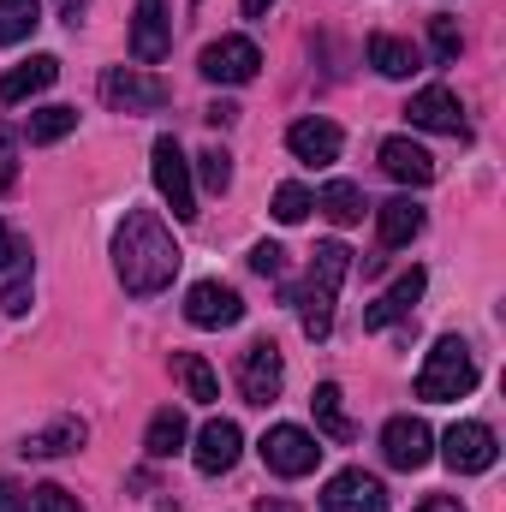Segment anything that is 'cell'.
<instances>
[{
  "instance_id": "ba28073f",
  "label": "cell",
  "mask_w": 506,
  "mask_h": 512,
  "mask_svg": "<svg viewBox=\"0 0 506 512\" xmlns=\"http://www.w3.org/2000/svg\"><path fill=\"white\" fill-rule=\"evenodd\" d=\"M197 72L209 78V84H251L256 72H262V48H256L251 36H221V42H209L203 54H197Z\"/></svg>"
},
{
  "instance_id": "44dd1931",
  "label": "cell",
  "mask_w": 506,
  "mask_h": 512,
  "mask_svg": "<svg viewBox=\"0 0 506 512\" xmlns=\"http://www.w3.org/2000/svg\"><path fill=\"white\" fill-rule=\"evenodd\" d=\"M423 233V209L411 203V197H387L376 209V239H381V251H399V245H411Z\"/></svg>"
},
{
  "instance_id": "9a60e30c",
  "label": "cell",
  "mask_w": 506,
  "mask_h": 512,
  "mask_svg": "<svg viewBox=\"0 0 506 512\" xmlns=\"http://www.w3.org/2000/svg\"><path fill=\"white\" fill-rule=\"evenodd\" d=\"M405 114H411V126L423 131H441V137H465V108H459V96L453 90H417L411 102H405Z\"/></svg>"
},
{
  "instance_id": "6da1fadb",
  "label": "cell",
  "mask_w": 506,
  "mask_h": 512,
  "mask_svg": "<svg viewBox=\"0 0 506 512\" xmlns=\"http://www.w3.org/2000/svg\"><path fill=\"white\" fill-rule=\"evenodd\" d=\"M179 262L185 256H179L167 221L155 209H131L126 221H120V233H114V274H120V286H126L131 298L167 292L173 274H179Z\"/></svg>"
},
{
  "instance_id": "f35d334b",
  "label": "cell",
  "mask_w": 506,
  "mask_h": 512,
  "mask_svg": "<svg viewBox=\"0 0 506 512\" xmlns=\"http://www.w3.org/2000/svg\"><path fill=\"white\" fill-rule=\"evenodd\" d=\"M54 6H60V18H66V24H78V18H84V6H90V0H54Z\"/></svg>"
},
{
  "instance_id": "ffe728a7",
  "label": "cell",
  "mask_w": 506,
  "mask_h": 512,
  "mask_svg": "<svg viewBox=\"0 0 506 512\" xmlns=\"http://www.w3.org/2000/svg\"><path fill=\"white\" fill-rule=\"evenodd\" d=\"M54 78H60V60H54V54H30L24 66H12V72L0 78V108H12V102H24V96H42Z\"/></svg>"
},
{
  "instance_id": "484cf974",
  "label": "cell",
  "mask_w": 506,
  "mask_h": 512,
  "mask_svg": "<svg viewBox=\"0 0 506 512\" xmlns=\"http://www.w3.org/2000/svg\"><path fill=\"white\" fill-rule=\"evenodd\" d=\"M42 24V0H0V48L30 42Z\"/></svg>"
},
{
  "instance_id": "52a82bcc",
  "label": "cell",
  "mask_w": 506,
  "mask_h": 512,
  "mask_svg": "<svg viewBox=\"0 0 506 512\" xmlns=\"http://www.w3.org/2000/svg\"><path fill=\"white\" fill-rule=\"evenodd\" d=\"M441 459H447L453 477H483V471L501 459V441H495L489 423H453V429L441 435Z\"/></svg>"
},
{
  "instance_id": "7a4b0ae2",
  "label": "cell",
  "mask_w": 506,
  "mask_h": 512,
  "mask_svg": "<svg viewBox=\"0 0 506 512\" xmlns=\"http://www.w3.org/2000/svg\"><path fill=\"white\" fill-rule=\"evenodd\" d=\"M346 274H352V251H346L340 239H322V245L310 251L304 286L286 292V298L298 304V322H304L310 340H328V328H334V298H340V280H346Z\"/></svg>"
},
{
  "instance_id": "ab89813d",
  "label": "cell",
  "mask_w": 506,
  "mask_h": 512,
  "mask_svg": "<svg viewBox=\"0 0 506 512\" xmlns=\"http://www.w3.org/2000/svg\"><path fill=\"white\" fill-rule=\"evenodd\" d=\"M256 512H298V507H292V501H274V495H262V501H256Z\"/></svg>"
},
{
  "instance_id": "836d02e7",
  "label": "cell",
  "mask_w": 506,
  "mask_h": 512,
  "mask_svg": "<svg viewBox=\"0 0 506 512\" xmlns=\"http://www.w3.org/2000/svg\"><path fill=\"white\" fill-rule=\"evenodd\" d=\"M251 268H256V274H262V280H274V274H280V268H286V251H280V245H268V239H262V245H256V251H251Z\"/></svg>"
},
{
  "instance_id": "d4e9b609",
  "label": "cell",
  "mask_w": 506,
  "mask_h": 512,
  "mask_svg": "<svg viewBox=\"0 0 506 512\" xmlns=\"http://www.w3.org/2000/svg\"><path fill=\"white\" fill-rule=\"evenodd\" d=\"M316 209H322L334 227H358V221H364V191H358L352 179H334V185L316 197Z\"/></svg>"
},
{
  "instance_id": "60d3db41",
  "label": "cell",
  "mask_w": 506,
  "mask_h": 512,
  "mask_svg": "<svg viewBox=\"0 0 506 512\" xmlns=\"http://www.w3.org/2000/svg\"><path fill=\"white\" fill-rule=\"evenodd\" d=\"M268 6H274V0H239V12H245V18H262Z\"/></svg>"
},
{
  "instance_id": "2e32d148",
  "label": "cell",
  "mask_w": 506,
  "mask_h": 512,
  "mask_svg": "<svg viewBox=\"0 0 506 512\" xmlns=\"http://www.w3.org/2000/svg\"><path fill=\"white\" fill-rule=\"evenodd\" d=\"M381 173L399 179V185H411V191H423L435 179V155L423 143H411V137H387L381 143Z\"/></svg>"
},
{
  "instance_id": "f1b7e54d",
  "label": "cell",
  "mask_w": 506,
  "mask_h": 512,
  "mask_svg": "<svg viewBox=\"0 0 506 512\" xmlns=\"http://www.w3.org/2000/svg\"><path fill=\"white\" fill-rule=\"evenodd\" d=\"M310 209H316V197H310L304 185H280V191H274V221H280V227H298Z\"/></svg>"
},
{
  "instance_id": "603a6c76",
  "label": "cell",
  "mask_w": 506,
  "mask_h": 512,
  "mask_svg": "<svg viewBox=\"0 0 506 512\" xmlns=\"http://www.w3.org/2000/svg\"><path fill=\"white\" fill-rule=\"evenodd\" d=\"M185 441H191V429H185V417L167 405V411H155V417H149L143 453H149V459H173V453H185Z\"/></svg>"
},
{
  "instance_id": "4dcf8cb0",
  "label": "cell",
  "mask_w": 506,
  "mask_h": 512,
  "mask_svg": "<svg viewBox=\"0 0 506 512\" xmlns=\"http://www.w3.org/2000/svg\"><path fill=\"white\" fill-rule=\"evenodd\" d=\"M0 310H6V316H24V310H30V262L12 268V280H6V292H0Z\"/></svg>"
},
{
  "instance_id": "7402d4cb",
  "label": "cell",
  "mask_w": 506,
  "mask_h": 512,
  "mask_svg": "<svg viewBox=\"0 0 506 512\" xmlns=\"http://www.w3.org/2000/svg\"><path fill=\"white\" fill-rule=\"evenodd\" d=\"M370 66H376L381 78H411V72H423V54H417L411 42L376 30V36H370Z\"/></svg>"
},
{
  "instance_id": "8d00e7d4",
  "label": "cell",
  "mask_w": 506,
  "mask_h": 512,
  "mask_svg": "<svg viewBox=\"0 0 506 512\" xmlns=\"http://www.w3.org/2000/svg\"><path fill=\"white\" fill-rule=\"evenodd\" d=\"M203 120H209V126H233V120H239V108H233V102H209V114H203Z\"/></svg>"
},
{
  "instance_id": "277c9868",
  "label": "cell",
  "mask_w": 506,
  "mask_h": 512,
  "mask_svg": "<svg viewBox=\"0 0 506 512\" xmlns=\"http://www.w3.org/2000/svg\"><path fill=\"white\" fill-rule=\"evenodd\" d=\"M102 102L114 114H155V108L173 102V84L155 78V72H143V66H108L102 72Z\"/></svg>"
},
{
  "instance_id": "4fadbf2b",
  "label": "cell",
  "mask_w": 506,
  "mask_h": 512,
  "mask_svg": "<svg viewBox=\"0 0 506 512\" xmlns=\"http://www.w3.org/2000/svg\"><path fill=\"white\" fill-rule=\"evenodd\" d=\"M322 512H387V489H381V477L358 471V465L334 471L322 489Z\"/></svg>"
},
{
  "instance_id": "3957f363",
  "label": "cell",
  "mask_w": 506,
  "mask_h": 512,
  "mask_svg": "<svg viewBox=\"0 0 506 512\" xmlns=\"http://www.w3.org/2000/svg\"><path fill=\"white\" fill-rule=\"evenodd\" d=\"M477 387V358L459 334H441L417 370V399H465Z\"/></svg>"
},
{
  "instance_id": "4316f807",
  "label": "cell",
  "mask_w": 506,
  "mask_h": 512,
  "mask_svg": "<svg viewBox=\"0 0 506 512\" xmlns=\"http://www.w3.org/2000/svg\"><path fill=\"white\" fill-rule=\"evenodd\" d=\"M310 411H316V429L328 441H352V423H346V405H340V382H322L310 393Z\"/></svg>"
},
{
  "instance_id": "7c38bea8",
  "label": "cell",
  "mask_w": 506,
  "mask_h": 512,
  "mask_svg": "<svg viewBox=\"0 0 506 512\" xmlns=\"http://www.w3.org/2000/svg\"><path fill=\"white\" fill-rule=\"evenodd\" d=\"M185 322L191 328H239L245 322V298L221 280H197L185 292Z\"/></svg>"
},
{
  "instance_id": "f546056e",
  "label": "cell",
  "mask_w": 506,
  "mask_h": 512,
  "mask_svg": "<svg viewBox=\"0 0 506 512\" xmlns=\"http://www.w3.org/2000/svg\"><path fill=\"white\" fill-rule=\"evenodd\" d=\"M197 179H203L209 191H227V185H233V155H227V149H203V155H197Z\"/></svg>"
},
{
  "instance_id": "8992f818",
  "label": "cell",
  "mask_w": 506,
  "mask_h": 512,
  "mask_svg": "<svg viewBox=\"0 0 506 512\" xmlns=\"http://www.w3.org/2000/svg\"><path fill=\"white\" fill-rule=\"evenodd\" d=\"M262 465L274 471V477H310L316 465H322V447H316V435L310 429H298V423H274L268 435H262Z\"/></svg>"
},
{
  "instance_id": "ac0fdd59",
  "label": "cell",
  "mask_w": 506,
  "mask_h": 512,
  "mask_svg": "<svg viewBox=\"0 0 506 512\" xmlns=\"http://www.w3.org/2000/svg\"><path fill=\"white\" fill-rule=\"evenodd\" d=\"M417 298H423V268H411V274H399L387 292H381L376 304L364 310V328L381 334V328H393V322H405L411 310H417Z\"/></svg>"
},
{
  "instance_id": "d6986e66",
  "label": "cell",
  "mask_w": 506,
  "mask_h": 512,
  "mask_svg": "<svg viewBox=\"0 0 506 512\" xmlns=\"http://www.w3.org/2000/svg\"><path fill=\"white\" fill-rule=\"evenodd\" d=\"M90 441V423L84 417H54L48 429H36V435H24V459H60V453H78Z\"/></svg>"
},
{
  "instance_id": "83f0119b",
  "label": "cell",
  "mask_w": 506,
  "mask_h": 512,
  "mask_svg": "<svg viewBox=\"0 0 506 512\" xmlns=\"http://www.w3.org/2000/svg\"><path fill=\"white\" fill-rule=\"evenodd\" d=\"M72 131H78V108H42V114H30L24 137H30V143H60V137H72Z\"/></svg>"
},
{
  "instance_id": "d6a6232c",
  "label": "cell",
  "mask_w": 506,
  "mask_h": 512,
  "mask_svg": "<svg viewBox=\"0 0 506 512\" xmlns=\"http://www.w3.org/2000/svg\"><path fill=\"white\" fill-rule=\"evenodd\" d=\"M30 495H36V512H84L60 483H42V489H30Z\"/></svg>"
},
{
  "instance_id": "5bb4252c",
  "label": "cell",
  "mask_w": 506,
  "mask_h": 512,
  "mask_svg": "<svg viewBox=\"0 0 506 512\" xmlns=\"http://www.w3.org/2000/svg\"><path fill=\"white\" fill-rule=\"evenodd\" d=\"M239 447H245L239 423H233V417H209V423L197 429L191 459H197V471H203V477H227V471L239 465Z\"/></svg>"
},
{
  "instance_id": "30bf717a",
  "label": "cell",
  "mask_w": 506,
  "mask_h": 512,
  "mask_svg": "<svg viewBox=\"0 0 506 512\" xmlns=\"http://www.w3.org/2000/svg\"><path fill=\"white\" fill-rule=\"evenodd\" d=\"M167 54H173V6L167 0H137V12H131V60L161 66Z\"/></svg>"
},
{
  "instance_id": "9c48e42d",
  "label": "cell",
  "mask_w": 506,
  "mask_h": 512,
  "mask_svg": "<svg viewBox=\"0 0 506 512\" xmlns=\"http://www.w3.org/2000/svg\"><path fill=\"white\" fill-rule=\"evenodd\" d=\"M280 387H286V358H280V346H274V340H251L245 358H239V393H245V405H274Z\"/></svg>"
},
{
  "instance_id": "d590c367",
  "label": "cell",
  "mask_w": 506,
  "mask_h": 512,
  "mask_svg": "<svg viewBox=\"0 0 506 512\" xmlns=\"http://www.w3.org/2000/svg\"><path fill=\"white\" fill-rule=\"evenodd\" d=\"M0 512H30V495L18 483H6V477H0Z\"/></svg>"
},
{
  "instance_id": "e575fe53",
  "label": "cell",
  "mask_w": 506,
  "mask_h": 512,
  "mask_svg": "<svg viewBox=\"0 0 506 512\" xmlns=\"http://www.w3.org/2000/svg\"><path fill=\"white\" fill-rule=\"evenodd\" d=\"M18 262H30V245H24V239L0 221V268H18Z\"/></svg>"
},
{
  "instance_id": "74e56055",
  "label": "cell",
  "mask_w": 506,
  "mask_h": 512,
  "mask_svg": "<svg viewBox=\"0 0 506 512\" xmlns=\"http://www.w3.org/2000/svg\"><path fill=\"white\" fill-rule=\"evenodd\" d=\"M417 512H465V507H459L453 495H429V501H423V507H417Z\"/></svg>"
},
{
  "instance_id": "5b68a950",
  "label": "cell",
  "mask_w": 506,
  "mask_h": 512,
  "mask_svg": "<svg viewBox=\"0 0 506 512\" xmlns=\"http://www.w3.org/2000/svg\"><path fill=\"white\" fill-rule=\"evenodd\" d=\"M149 173H155V191L167 197L173 221H191V215H197V185H191V161H185L179 137H155V149H149Z\"/></svg>"
},
{
  "instance_id": "8fae6325",
  "label": "cell",
  "mask_w": 506,
  "mask_h": 512,
  "mask_svg": "<svg viewBox=\"0 0 506 512\" xmlns=\"http://www.w3.org/2000/svg\"><path fill=\"white\" fill-rule=\"evenodd\" d=\"M381 459H387L393 471H423V465L435 459L429 423H423V417H387V429H381Z\"/></svg>"
},
{
  "instance_id": "cb8c5ba5",
  "label": "cell",
  "mask_w": 506,
  "mask_h": 512,
  "mask_svg": "<svg viewBox=\"0 0 506 512\" xmlns=\"http://www.w3.org/2000/svg\"><path fill=\"white\" fill-rule=\"evenodd\" d=\"M173 376H179V387H185V399H197V405H215V399H221L215 370H209L197 352H173Z\"/></svg>"
},
{
  "instance_id": "e0dca14e",
  "label": "cell",
  "mask_w": 506,
  "mask_h": 512,
  "mask_svg": "<svg viewBox=\"0 0 506 512\" xmlns=\"http://www.w3.org/2000/svg\"><path fill=\"white\" fill-rule=\"evenodd\" d=\"M286 149L298 155V161H310V167H328V161H340V149H346V137L334 120H292L286 131Z\"/></svg>"
},
{
  "instance_id": "1f68e13d",
  "label": "cell",
  "mask_w": 506,
  "mask_h": 512,
  "mask_svg": "<svg viewBox=\"0 0 506 512\" xmlns=\"http://www.w3.org/2000/svg\"><path fill=\"white\" fill-rule=\"evenodd\" d=\"M429 42H435V60H441V66H447V60H459V48H465L453 18H429Z\"/></svg>"
}]
</instances>
